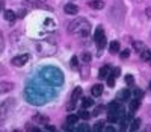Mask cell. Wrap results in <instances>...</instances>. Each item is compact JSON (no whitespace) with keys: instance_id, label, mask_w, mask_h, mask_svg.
Here are the masks:
<instances>
[{"instance_id":"cell-30","label":"cell","mask_w":151,"mask_h":132,"mask_svg":"<svg viewBox=\"0 0 151 132\" xmlns=\"http://www.w3.org/2000/svg\"><path fill=\"white\" fill-rule=\"evenodd\" d=\"M106 79H107V85H109V87H115V82H116V79L113 77L112 74H109V76H107Z\"/></svg>"},{"instance_id":"cell-2","label":"cell","mask_w":151,"mask_h":132,"mask_svg":"<svg viewBox=\"0 0 151 132\" xmlns=\"http://www.w3.org/2000/svg\"><path fill=\"white\" fill-rule=\"evenodd\" d=\"M94 41H95V44H97V49L100 50V53H98V55H101L103 49H104V47H106V44H107L103 26H98V28L95 29V34H94Z\"/></svg>"},{"instance_id":"cell-16","label":"cell","mask_w":151,"mask_h":132,"mask_svg":"<svg viewBox=\"0 0 151 132\" xmlns=\"http://www.w3.org/2000/svg\"><path fill=\"white\" fill-rule=\"evenodd\" d=\"M141 123H142V120L141 118H134V120H132L130 122V126H129V129L132 131V132H134V131H137L141 128Z\"/></svg>"},{"instance_id":"cell-24","label":"cell","mask_w":151,"mask_h":132,"mask_svg":"<svg viewBox=\"0 0 151 132\" xmlns=\"http://www.w3.org/2000/svg\"><path fill=\"white\" fill-rule=\"evenodd\" d=\"M33 120H35L36 123H42V125H47V123H48V118H47V117H42V115H35Z\"/></svg>"},{"instance_id":"cell-39","label":"cell","mask_w":151,"mask_h":132,"mask_svg":"<svg viewBox=\"0 0 151 132\" xmlns=\"http://www.w3.org/2000/svg\"><path fill=\"white\" fill-rule=\"evenodd\" d=\"M29 3H38V2H44V0H26Z\"/></svg>"},{"instance_id":"cell-9","label":"cell","mask_w":151,"mask_h":132,"mask_svg":"<svg viewBox=\"0 0 151 132\" xmlns=\"http://www.w3.org/2000/svg\"><path fill=\"white\" fill-rule=\"evenodd\" d=\"M130 97H132V91H130L129 88H125V90L119 91V94H118V99H116V100L124 102V100H130Z\"/></svg>"},{"instance_id":"cell-22","label":"cell","mask_w":151,"mask_h":132,"mask_svg":"<svg viewBox=\"0 0 151 132\" xmlns=\"http://www.w3.org/2000/svg\"><path fill=\"white\" fill-rule=\"evenodd\" d=\"M150 58H151V50L144 49V50L141 52V59H142V61H148Z\"/></svg>"},{"instance_id":"cell-41","label":"cell","mask_w":151,"mask_h":132,"mask_svg":"<svg viewBox=\"0 0 151 132\" xmlns=\"http://www.w3.org/2000/svg\"><path fill=\"white\" fill-rule=\"evenodd\" d=\"M3 49V41H2V34H0V52Z\"/></svg>"},{"instance_id":"cell-35","label":"cell","mask_w":151,"mask_h":132,"mask_svg":"<svg viewBox=\"0 0 151 132\" xmlns=\"http://www.w3.org/2000/svg\"><path fill=\"white\" fill-rule=\"evenodd\" d=\"M103 131H106V132H115V128H113V126H104Z\"/></svg>"},{"instance_id":"cell-44","label":"cell","mask_w":151,"mask_h":132,"mask_svg":"<svg viewBox=\"0 0 151 132\" xmlns=\"http://www.w3.org/2000/svg\"><path fill=\"white\" fill-rule=\"evenodd\" d=\"M150 88H151V81H150Z\"/></svg>"},{"instance_id":"cell-7","label":"cell","mask_w":151,"mask_h":132,"mask_svg":"<svg viewBox=\"0 0 151 132\" xmlns=\"http://www.w3.org/2000/svg\"><path fill=\"white\" fill-rule=\"evenodd\" d=\"M119 123H121V128L122 129H129V126H130V122H132V118H130V114H122L121 117H119V120H118Z\"/></svg>"},{"instance_id":"cell-31","label":"cell","mask_w":151,"mask_h":132,"mask_svg":"<svg viewBox=\"0 0 151 132\" xmlns=\"http://www.w3.org/2000/svg\"><path fill=\"white\" fill-rule=\"evenodd\" d=\"M129 56H130V50H129V49H125V50H122L121 53H119V58H121V59H127Z\"/></svg>"},{"instance_id":"cell-13","label":"cell","mask_w":151,"mask_h":132,"mask_svg":"<svg viewBox=\"0 0 151 132\" xmlns=\"http://www.w3.org/2000/svg\"><path fill=\"white\" fill-rule=\"evenodd\" d=\"M109 74H110V67L109 65H103V67L100 69V71H98V77L100 79H106Z\"/></svg>"},{"instance_id":"cell-38","label":"cell","mask_w":151,"mask_h":132,"mask_svg":"<svg viewBox=\"0 0 151 132\" xmlns=\"http://www.w3.org/2000/svg\"><path fill=\"white\" fill-rule=\"evenodd\" d=\"M24 15H26V11H24V9H21V11L18 12V17H20V18H23Z\"/></svg>"},{"instance_id":"cell-25","label":"cell","mask_w":151,"mask_h":132,"mask_svg":"<svg viewBox=\"0 0 151 132\" xmlns=\"http://www.w3.org/2000/svg\"><path fill=\"white\" fill-rule=\"evenodd\" d=\"M89 117H91V114L88 112L85 108H82V111H80V114H79V118H83V120H88Z\"/></svg>"},{"instance_id":"cell-36","label":"cell","mask_w":151,"mask_h":132,"mask_svg":"<svg viewBox=\"0 0 151 132\" xmlns=\"http://www.w3.org/2000/svg\"><path fill=\"white\" fill-rule=\"evenodd\" d=\"M101 109H103V106H97V108L94 109V115H98L100 112H101Z\"/></svg>"},{"instance_id":"cell-28","label":"cell","mask_w":151,"mask_h":132,"mask_svg":"<svg viewBox=\"0 0 151 132\" xmlns=\"http://www.w3.org/2000/svg\"><path fill=\"white\" fill-rule=\"evenodd\" d=\"M70 64H71V69H79V59H77V56H73Z\"/></svg>"},{"instance_id":"cell-19","label":"cell","mask_w":151,"mask_h":132,"mask_svg":"<svg viewBox=\"0 0 151 132\" xmlns=\"http://www.w3.org/2000/svg\"><path fill=\"white\" fill-rule=\"evenodd\" d=\"M92 105H94V100L92 99H89V97H83L82 99V108L88 109L89 106H92Z\"/></svg>"},{"instance_id":"cell-26","label":"cell","mask_w":151,"mask_h":132,"mask_svg":"<svg viewBox=\"0 0 151 132\" xmlns=\"http://www.w3.org/2000/svg\"><path fill=\"white\" fill-rule=\"evenodd\" d=\"M124 81H125V84H127V85H133L134 84V77H133V74H125Z\"/></svg>"},{"instance_id":"cell-14","label":"cell","mask_w":151,"mask_h":132,"mask_svg":"<svg viewBox=\"0 0 151 132\" xmlns=\"http://www.w3.org/2000/svg\"><path fill=\"white\" fill-rule=\"evenodd\" d=\"M88 5H89V8H92V9H97V11L104 8V2H103V0H92V2H89Z\"/></svg>"},{"instance_id":"cell-27","label":"cell","mask_w":151,"mask_h":132,"mask_svg":"<svg viewBox=\"0 0 151 132\" xmlns=\"http://www.w3.org/2000/svg\"><path fill=\"white\" fill-rule=\"evenodd\" d=\"M91 59H92V56H91L89 53H88V52H85V53L82 55V61H83L85 64H89V62H91Z\"/></svg>"},{"instance_id":"cell-6","label":"cell","mask_w":151,"mask_h":132,"mask_svg":"<svg viewBox=\"0 0 151 132\" xmlns=\"http://www.w3.org/2000/svg\"><path fill=\"white\" fill-rule=\"evenodd\" d=\"M12 105H14V99H8L5 103H2V106H0V118L8 115V111H9V108L12 106Z\"/></svg>"},{"instance_id":"cell-37","label":"cell","mask_w":151,"mask_h":132,"mask_svg":"<svg viewBox=\"0 0 151 132\" xmlns=\"http://www.w3.org/2000/svg\"><path fill=\"white\" fill-rule=\"evenodd\" d=\"M145 15H147L148 18H151V8H147V9H145Z\"/></svg>"},{"instance_id":"cell-29","label":"cell","mask_w":151,"mask_h":132,"mask_svg":"<svg viewBox=\"0 0 151 132\" xmlns=\"http://www.w3.org/2000/svg\"><path fill=\"white\" fill-rule=\"evenodd\" d=\"M103 128H104V122L101 120V122H97V123H95L94 131H95V132H100V131H103Z\"/></svg>"},{"instance_id":"cell-4","label":"cell","mask_w":151,"mask_h":132,"mask_svg":"<svg viewBox=\"0 0 151 132\" xmlns=\"http://www.w3.org/2000/svg\"><path fill=\"white\" fill-rule=\"evenodd\" d=\"M107 111H109V112H115V114H118V115H122V114H124V106L121 105L119 100H113V102H110V103L107 105Z\"/></svg>"},{"instance_id":"cell-43","label":"cell","mask_w":151,"mask_h":132,"mask_svg":"<svg viewBox=\"0 0 151 132\" xmlns=\"http://www.w3.org/2000/svg\"><path fill=\"white\" fill-rule=\"evenodd\" d=\"M148 62H150V64H151V58H150V59H148Z\"/></svg>"},{"instance_id":"cell-32","label":"cell","mask_w":151,"mask_h":132,"mask_svg":"<svg viewBox=\"0 0 151 132\" xmlns=\"http://www.w3.org/2000/svg\"><path fill=\"white\" fill-rule=\"evenodd\" d=\"M76 129H77L79 132H88V131H89L91 128H89V125H80V126H77Z\"/></svg>"},{"instance_id":"cell-34","label":"cell","mask_w":151,"mask_h":132,"mask_svg":"<svg viewBox=\"0 0 151 132\" xmlns=\"http://www.w3.org/2000/svg\"><path fill=\"white\" fill-rule=\"evenodd\" d=\"M67 108H68V111H73V109L76 108V100H71V102L68 103V106H67Z\"/></svg>"},{"instance_id":"cell-10","label":"cell","mask_w":151,"mask_h":132,"mask_svg":"<svg viewBox=\"0 0 151 132\" xmlns=\"http://www.w3.org/2000/svg\"><path fill=\"white\" fill-rule=\"evenodd\" d=\"M12 88H14L12 82H6V81L0 82V93H9V91H12Z\"/></svg>"},{"instance_id":"cell-20","label":"cell","mask_w":151,"mask_h":132,"mask_svg":"<svg viewBox=\"0 0 151 132\" xmlns=\"http://www.w3.org/2000/svg\"><path fill=\"white\" fill-rule=\"evenodd\" d=\"M82 96V88L80 87H77V88H74V91H73V94H71V100H76L77 102V99Z\"/></svg>"},{"instance_id":"cell-3","label":"cell","mask_w":151,"mask_h":132,"mask_svg":"<svg viewBox=\"0 0 151 132\" xmlns=\"http://www.w3.org/2000/svg\"><path fill=\"white\" fill-rule=\"evenodd\" d=\"M36 49H38V53L40 55H53L56 52V46L50 44L47 41H41L36 44Z\"/></svg>"},{"instance_id":"cell-21","label":"cell","mask_w":151,"mask_h":132,"mask_svg":"<svg viewBox=\"0 0 151 132\" xmlns=\"http://www.w3.org/2000/svg\"><path fill=\"white\" fill-rule=\"evenodd\" d=\"M119 117H121V115H118V114H115V112H109L107 122H109V123H116V122L119 120Z\"/></svg>"},{"instance_id":"cell-23","label":"cell","mask_w":151,"mask_h":132,"mask_svg":"<svg viewBox=\"0 0 151 132\" xmlns=\"http://www.w3.org/2000/svg\"><path fill=\"white\" fill-rule=\"evenodd\" d=\"M133 47H134V50H136V52H139V53H141V52H142L144 49H147V47H145V44H144V43H141V41H134V43H133Z\"/></svg>"},{"instance_id":"cell-33","label":"cell","mask_w":151,"mask_h":132,"mask_svg":"<svg viewBox=\"0 0 151 132\" xmlns=\"http://www.w3.org/2000/svg\"><path fill=\"white\" fill-rule=\"evenodd\" d=\"M133 93H134V97H137V99H141V97L144 96V93H142V91H141V90H134V91H133Z\"/></svg>"},{"instance_id":"cell-8","label":"cell","mask_w":151,"mask_h":132,"mask_svg":"<svg viewBox=\"0 0 151 132\" xmlns=\"http://www.w3.org/2000/svg\"><path fill=\"white\" fill-rule=\"evenodd\" d=\"M64 11L67 12V14H70V15H76L79 12V6L74 5V3H67L65 8H64Z\"/></svg>"},{"instance_id":"cell-15","label":"cell","mask_w":151,"mask_h":132,"mask_svg":"<svg viewBox=\"0 0 151 132\" xmlns=\"http://www.w3.org/2000/svg\"><path fill=\"white\" fill-rule=\"evenodd\" d=\"M130 111L132 112H134V111H137V109H139L141 108V99H137V97H134L133 100H130Z\"/></svg>"},{"instance_id":"cell-12","label":"cell","mask_w":151,"mask_h":132,"mask_svg":"<svg viewBox=\"0 0 151 132\" xmlns=\"http://www.w3.org/2000/svg\"><path fill=\"white\" fill-rule=\"evenodd\" d=\"M91 94L94 97H100L103 94V85H100V84H95L92 88H91Z\"/></svg>"},{"instance_id":"cell-18","label":"cell","mask_w":151,"mask_h":132,"mask_svg":"<svg viewBox=\"0 0 151 132\" xmlns=\"http://www.w3.org/2000/svg\"><path fill=\"white\" fill-rule=\"evenodd\" d=\"M119 49H121V46H119L118 41H112L110 46H109V50H110V53H112V55H113V53H118Z\"/></svg>"},{"instance_id":"cell-1","label":"cell","mask_w":151,"mask_h":132,"mask_svg":"<svg viewBox=\"0 0 151 132\" xmlns=\"http://www.w3.org/2000/svg\"><path fill=\"white\" fill-rule=\"evenodd\" d=\"M89 21L85 20V18H77L68 24V32L73 35H80L83 38H86L89 35Z\"/></svg>"},{"instance_id":"cell-11","label":"cell","mask_w":151,"mask_h":132,"mask_svg":"<svg viewBox=\"0 0 151 132\" xmlns=\"http://www.w3.org/2000/svg\"><path fill=\"white\" fill-rule=\"evenodd\" d=\"M3 17H5V20H6V21L14 23V21H15V18H17V14H15L14 11H11V9H6V11L3 12Z\"/></svg>"},{"instance_id":"cell-17","label":"cell","mask_w":151,"mask_h":132,"mask_svg":"<svg viewBox=\"0 0 151 132\" xmlns=\"http://www.w3.org/2000/svg\"><path fill=\"white\" fill-rule=\"evenodd\" d=\"M77 122H79V115L77 114H70L67 117V125H70V126L77 125Z\"/></svg>"},{"instance_id":"cell-42","label":"cell","mask_w":151,"mask_h":132,"mask_svg":"<svg viewBox=\"0 0 151 132\" xmlns=\"http://www.w3.org/2000/svg\"><path fill=\"white\" fill-rule=\"evenodd\" d=\"M132 2H134V3H142V0H132Z\"/></svg>"},{"instance_id":"cell-40","label":"cell","mask_w":151,"mask_h":132,"mask_svg":"<svg viewBox=\"0 0 151 132\" xmlns=\"http://www.w3.org/2000/svg\"><path fill=\"white\" fill-rule=\"evenodd\" d=\"M45 129H47V131H55V126H50V125L47 123V126H45Z\"/></svg>"},{"instance_id":"cell-5","label":"cell","mask_w":151,"mask_h":132,"mask_svg":"<svg viewBox=\"0 0 151 132\" xmlns=\"http://www.w3.org/2000/svg\"><path fill=\"white\" fill-rule=\"evenodd\" d=\"M29 53H23V55H18V56H15V58H12V61H11V64L12 65H15V67H21V65H24L27 61H29Z\"/></svg>"}]
</instances>
